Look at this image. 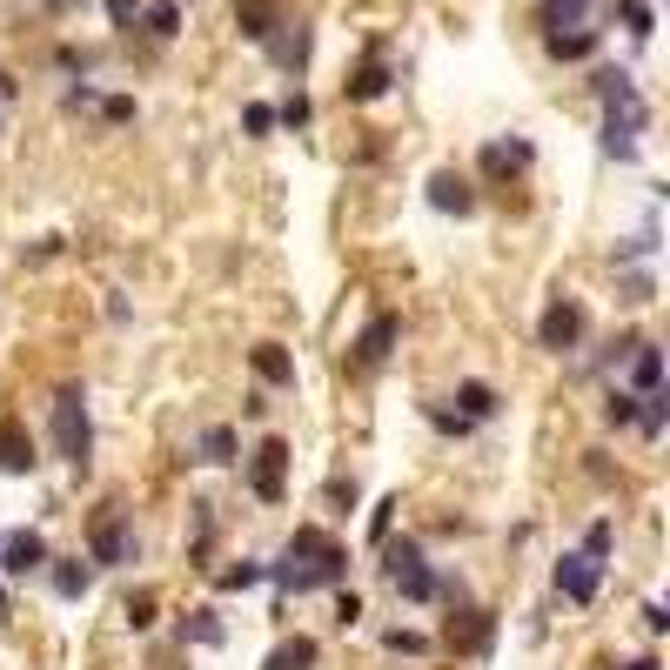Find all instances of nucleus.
I'll list each match as a JSON object with an SVG mask.
<instances>
[{"label":"nucleus","mask_w":670,"mask_h":670,"mask_svg":"<svg viewBox=\"0 0 670 670\" xmlns=\"http://www.w3.org/2000/svg\"><path fill=\"white\" fill-rule=\"evenodd\" d=\"M597 41H604V27H570V34H543L549 61H590V54H597Z\"/></svg>","instance_id":"obj_16"},{"label":"nucleus","mask_w":670,"mask_h":670,"mask_svg":"<svg viewBox=\"0 0 670 670\" xmlns=\"http://www.w3.org/2000/svg\"><path fill=\"white\" fill-rule=\"evenodd\" d=\"M396 509H403V496H382V503H376V517H369V543H382L389 530H396Z\"/></svg>","instance_id":"obj_29"},{"label":"nucleus","mask_w":670,"mask_h":670,"mask_svg":"<svg viewBox=\"0 0 670 670\" xmlns=\"http://www.w3.org/2000/svg\"><path fill=\"white\" fill-rule=\"evenodd\" d=\"M88 564H101V570L135 564V536H128V509H122V503H108L101 517H94V530H88Z\"/></svg>","instance_id":"obj_3"},{"label":"nucleus","mask_w":670,"mask_h":670,"mask_svg":"<svg viewBox=\"0 0 670 670\" xmlns=\"http://www.w3.org/2000/svg\"><path fill=\"white\" fill-rule=\"evenodd\" d=\"M363 617V597H349V590H342V597H336V623L349 630V623H356Z\"/></svg>","instance_id":"obj_37"},{"label":"nucleus","mask_w":670,"mask_h":670,"mask_svg":"<svg viewBox=\"0 0 670 670\" xmlns=\"http://www.w3.org/2000/svg\"><path fill=\"white\" fill-rule=\"evenodd\" d=\"M0 469H8V477H34V469H41V456H34V437L21 429V416H0Z\"/></svg>","instance_id":"obj_11"},{"label":"nucleus","mask_w":670,"mask_h":670,"mask_svg":"<svg viewBox=\"0 0 670 670\" xmlns=\"http://www.w3.org/2000/svg\"><path fill=\"white\" fill-rule=\"evenodd\" d=\"M623 670H663V663H657V657H637V663H623Z\"/></svg>","instance_id":"obj_41"},{"label":"nucleus","mask_w":670,"mask_h":670,"mask_svg":"<svg viewBox=\"0 0 670 670\" xmlns=\"http://www.w3.org/2000/svg\"><path fill=\"white\" fill-rule=\"evenodd\" d=\"M235 27H242V41H268L275 27H282V8H275V0H235Z\"/></svg>","instance_id":"obj_13"},{"label":"nucleus","mask_w":670,"mask_h":670,"mask_svg":"<svg viewBox=\"0 0 670 670\" xmlns=\"http://www.w3.org/2000/svg\"><path fill=\"white\" fill-rule=\"evenodd\" d=\"M249 363H255V376L268 382V389H295V356L282 342H262V349H249Z\"/></svg>","instance_id":"obj_15"},{"label":"nucleus","mask_w":670,"mask_h":670,"mask_svg":"<svg viewBox=\"0 0 670 670\" xmlns=\"http://www.w3.org/2000/svg\"><path fill=\"white\" fill-rule=\"evenodd\" d=\"M242 128H249L255 141H268V128H275V108H268V101H249V108H242Z\"/></svg>","instance_id":"obj_30"},{"label":"nucleus","mask_w":670,"mask_h":670,"mask_svg":"<svg viewBox=\"0 0 670 670\" xmlns=\"http://www.w3.org/2000/svg\"><path fill=\"white\" fill-rule=\"evenodd\" d=\"M389 583H396V597L403 604H437V564H409V570H396V577H389Z\"/></svg>","instance_id":"obj_17"},{"label":"nucleus","mask_w":670,"mask_h":670,"mask_svg":"<svg viewBox=\"0 0 670 670\" xmlns=\"http://www.w3.org/2000/svg\"><path fill=\"white\" fill-rule=\"evenodd\" d=\"M443 644H450L456 657H490V644H496V617L477 610V604H456V617H450V630H443Z\"/></svg>","instance_id":"obj_5"},{"label":"nucleus","mask_w":670,"mask_h":670,"mask_svg":"<svg viewBox=\"0 0 670 670\" xmlns=\"http://www.w3.org/2000/svg\"><path fill=\"white\" fill-rule=\"evenodd\" d=\"M48 570H54V597H88V583H94V570L81 564V557H48Z\"/></svg>","instance_id":"obj_20"},{"label":"nucleus","mask_w":670,"mask_h":670,"mask_svg":"<svg viewBox=\"0 0 670 670\" xmlns=\"http://www.w3.org/2000/svg\"><path fill=\"white\" fill-rule=\"evenodd\" d=\"M617 21H623V34H630V41H650V27H657V14L644 8V0H623V8H617Z\"/></svg>","instance_id":"obj_26"},{"label":"nucleus","mask_w":670,"mask_h":670,"mask_svg":"<svg viewBox=\"0 0 670 670\" xmlns=\"http://www.w3.org/2000/svg\"><path fill=\"white\" fill-rule=\"evenodd\" d=\"M14 94H21V81H14L8 67H0V101H14Z\"/></svg>","instance_id":"obj_39"},{"label":"nucleus","mask_w":670,"mask_h":670,"mask_svg":"<svg viewBox=\"0 0 670 670\" xmlns=\"http://www.w3.org/2000/svg\"><path fill=\"white\" fill-rule=\"evenodd\" d=\"M262 577H268V564H235V570L215 577V590H255Z\"/></svg>","instance_id":"obj_28"},{"label":"nucleus","mask_w":670,"mask_h":670,"mask_svg":"<svg viewBox=\"0 0 670 670\" xmlns=\"http://www.w3.org/2000/svg\"><path fill=\"white\" fill-rule=\"evenodd\" d=\"M429 422H437L443 437H469V416H456V409H443V403H429Z\"/></svg>","instance_id":"obj_34"},{"label":"nucleus","mask_w":670,"mask_h":670,"mask_svg":"<svg viewBox=\"0 0 670 670\" xmlns=\"http://www.w3.org/2000/svg\"><path fill=\"white\" fill-rule=\"evenodd\" d=\"M530 162H536L530 141H490L477 168H483V175H509V168H530Z\"/></svg>","instance_id":"obj_21"},{"label":"nucleus","mask_w":670,"mask_h":670,"mask_svg":"<svg viewBox=\"0 0 670 670\" xmlns=\"http://www.w3.org/2000/svg\"><path fill=\"white\" fill-rule=\"evenodd\" d=\"M282 469H289V443L268 437V443L249 456V490H255V503H282Z\"/></svg>","instance_id":"obj_7"},{"label":"nucleus","mask_w":670,"mask_h":670,"mask_svg":"<svg viewBox=\"0 0 670 670\" xmlns=\"http://www.w3.org/2000/svg\"><path fill=\"white\" fill-rule=\"evenodd\" d=\"M135 21H141L148 41H175V34H181V0H148Z\"/></svg>","instance_id":"obj_18"},{"label":"nucleus","mask_w":670,"mask_h":670,"mask_svg":"<svg viewBox=\"0 0 670 670\" xmlns=\"http://www.w3.org/2000/svg\"><path fill=\"white\" fill-rule=\"evenodd\" d=\"M549 583H557L564 604H590V597H597V583H604V564L583 557V549H564L557 570H549Z\"/></svg>","instance_id":"obj_6"},{"label":"nucleus","mask_w":670,"mask_h":670,"mask_svg":"<svg viewBox=\"0 0 670 670\" xmlns=\"http://www.w3.org/2000/svg\"><path fill=\"white\" fill-rule=\"evenodd\" d=\"M308 114H315V108H308L302 94H289L282 108H275V128H308Z\"/></svg>","instance_id":"obj_31"},{"label":"nucleus","mask_w":670,"mask_h":670,"mask_svg":"<svg viewBox=\"0 0 670 670\" xmlns=\"http://www.w3.org/2000/svg\"><path fill=\"white\" fill-rule=\"evenodd\" d=\"M382 644L403 657H429V637H416V630H382Z\"/></svg>","instance_id":"obj_32"},{"label":"nucleus","mask_w":670,"mask_h":670,"mask_svg":"<svg viewBox=\"0 0 670 670\" xmlns=\"http://www.w3.org/2000/svg\"><path fill=\"white\" fill-rule=\"evenodd\" d=\"M74 8H81V0H48V14H74Z\"/></svg>","instance_id":"obj_40"},{"label":"nucleus","mask_w":670,"mask_h":670,"mask_svg":"<svg viewBox=\"0 0 670 670\" xmlns=\"http://www.w3.org/2000/svg\"><path fill=\"white\" fill-rule=\"evenodd\" d=\"M503 403H496V389L490 382H456V416H469V422H490Z\"/></svg>","instance_id":"obj_22"},{"label":"nucleus","mask_w":670,"mask_h":670,"mask_svg":"<svg viewBox=\"0 0 670 670\" xmlns=\"http://www.w3.org/2000/svg\"><path fill=\"white\" fill-rule=\"evenodd\" d=\"M315 657H323V644H315V637H282V644L268 650L262 670H315Z\"/></svg>","instance_id":"obj_19"},{"label":"nucleus","mask_w":670,"mask_h":670,"mask_svg":"<svg viewBox=\"0 0 670 670\" xmlns=\"http://www.w3.org/2000/svg\"><path fill=\"white\" fill-rule=\"evenodd\" d=\"M268 577L282 590H295V597H302V590H336L349 577V549L336 536H323L315 523H302L289 536V549H282V564H268Z\"/></svg>","instance_id":"obj_1"},{"label":"nucleus","mask_w":670,"mask_h":670,"mask_svg":"<svg viewBox=\"0 0 670 670\" xmlns=\"http://www.w3.org/2000/svg\"><path fill=\"white\" fill-rule=\"evenodd\" d=\"M389 88H396V74H389V61H382V41H369V54H363V67L342 81V101H382Z\"/></svg>","instance_id":"obj_9"},{"label":"nucleus","mask_w":670,"mask_h":670,"mask_svg":"<svg viewBox=\"0 0 670 670\" xmlns=\"http://www.w3.org/2000/svg\"><path fill=\"white\" fill-rule=\"evenodd\" d=\"M610 549H617V523H610V517H604V523H590V536H583V557L610 564Z\"/></svg>","instance_id":"obj_27"},{"label":"nucleus","mask_w":670,"mask_h":670,"mask_svg":"<svg viewBox=\"0 0 670 670\" xmlns=\"http://www.w3.org/2000/svg\"><path fill=\"white\" fill-rule=\"evenodd\" d=\"M181 644H222V617L215 610H188L181 617Z\"/></svg>","instance_id":"obj_24"},{"label":"nucleus","mask_w":670,"mask_h":670,"mask_svg":"<svg viewBox=\"0 0 670 670\" xmlns=\"http://www.w3.org/2000/svg\"><path fill=\"white\" fill-rule=\"evenodd\" d=\"M101 122H108V128H128V122H135V101H128V94H108V101H101Z\"/></svg>","instance_id":"obj_33"},{"label":"nucleus","mask_w":670,"mask_h":670,"mask_svg":"<svg viewBox=\"0 0 670 670\" xmlns=\"http://www.w3.org/2000/svg\"><path fill=\"white\" fill-rule=\"evenodd\" d=\"M54 450H61V463H74V469H88V456H94V422H88V396L81 389H61L54 396Z\"/></svg>","instance_id":"obj_2"},{"label":"nucleus","mask_w":670,"mask_h":670,"mask_svg":"<svg viewBox=\"0 0 670 670\" xmlns=\"http://www.w3.org/2000/svg\"><path fill=\"white\" fill-rule=\"evenodd\" d=\"M604 422H610V429L637 422V389H610V396H604Z\"/></svg>","instance_id":"obj_25"},{"label":"nucleus","mask_w":670,"mask_h":670,"mask_svg":"<svg viewBox=\"0 0 670 670\" xmlns=\"http://www.w3.org/2000/svg\"><path fill=\"white\" fill-rule=\"evenodd\" d=\"M536 342L549 349V356H570V349L583 342V302L577 295H557L543 308V323H536Z\"/></svg>","instance_id":"obj_4"},{"label":"nucleus","mask_w":670,"mask_h":670,"mask_svg":"<svg viewBox=\"0 0 670 670\" xmlns=\"http://www.w3.org/2000/svg\"><path fill=\"white\" fill-rule=\"evenodd\" d=\"M194 450H202V463H215V469H228L235 456H242V437H235V429H228V422H215V429H202V443H194Z\"/></svg>","instance_id":"obj_23"},{"label":"nucleus","mask_w":670,"mask_h":670,"mask_svg":"<svg viewBox=\"0 0 670 670\" xmlns=\"http://www.w3.org/2000/svg\"><path fill=\"white\" fill-rule=\"evenodd\" d=\"M429 208H443V215H477V188H469V175H437V181H429Z\"/></svg>","instance_id":"obj_14"},{"label":"nucleus","mask_w":670,"mask_h":670,"mask_svg":"<svg viewBox=\"0 0 670 670\" xmlns=\"http://www.w3.org/2000/svg\"><path fill=\"white\" fill-rule=\"evenodd\" d=\"M101 8H108V21L122 27V34H135V14H141V0H101Z\"/></svg>","instance_id":"obj_35"},{"label":"nucleus","mask_w":670,"mask_h":670,"mask_svg":"<svg viewBox=\"0 0 670 670\" xmlns=\"http://www.w3.org/2000/svg\"><path fill=\"white\" fill-rule=\"evenodd\" d=\"M94 101H101V94H94V88H88V81H74V88H67V94H61V108H94Z\"/></svg>","instance_id":"obj_38"},{"label":"nucleus","mask_w":670,"mask_h":670,"mask_svg":"<svg viewBox=\"0 0 670 670\" xmlns=\"http://www.w3.org/2000/svg\"><path fill=\"white\" fill-rule=\"evenodd\" d=\"M396 336H403V323L396 315H369V329L349 342V356H356V369H382L389 356H396Z\"/></svg>","instance_id":"obj_8"},{"label":"nucleus","mask_w":670,"mask_h":670,"mask_svg":"<svg viewBox=\"0 0 670 670\" xmlns=\"http://www.w3.org/2000/svg\"><path fill=\"white\" fill-rule=\"evenodd\" d=\"M0 570H8V577H34V570H48V536H41V530H14V536H0Z\"/></svg>","instance_id":"obj_10"},{"label":"nucleus","mask_w":670,"mask_h":670,"mask_svg":"<svg viewBox=\"0 0 670 670\" xmlns=\"http://www.w3.org/2000/svg\"><path fill=\"white\" fill-rule=\"evenodd\" d=\"M122 617H128V630H148V623H154V597H135Z\"/></svg>","instance_id":"obj_36"},{"label":"nucleus","mask_w":670,"mask_h":670,"mask_svg":"<svg viewBox=\"0 0 670 670\" xmlns=\"http://www.w3.org/2000/svg\"><path fill=\"white\" fill-rule=\"evenodd\" d=\"M262 48L275 54V67H289V74H302V67H308V27H302V21H282V27H275V34H268Z\"/></svg>","instance_id":"obj_12"}]
</instances>
